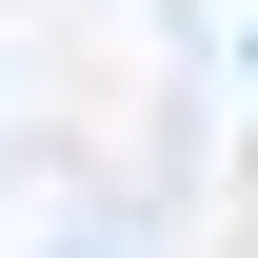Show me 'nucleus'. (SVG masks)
<instances>
[{
  "instance_id": "nucleus-1",
  "label": "nucleus",
  "mask_w": 258,
  "mask_h": 258,
  "mask_svg": "<svg viewBox=\"0 0 258 258\" xmlns=\"http://www.w3.org/2000/svg\"><path fill=\"white\" fill-rule=\"evenodd\" d=\"M60 258H119V238H60Z\"/></svg>"
}]
</instances>
